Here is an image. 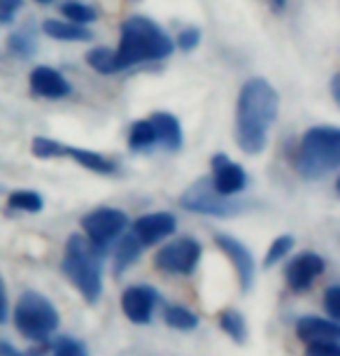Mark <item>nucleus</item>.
Masks as SVG:
<instances>
[{"label":"nucleus","instance_id":"c9c22d12","mask_svg":"<svg viewBox=\"0 0 340 356\" xmlns=\"http://www.w3.org/2000/svg\"><path fill=\"white\" fill-rule=\"evenodd\" d=\"M17 356H44L40 349H26V352H17Z\"/></svg>","mask_w":340,"mask_h":356},{"label":"nucleus","instance_id":"7c9ffc66","mask_svg":"<svg viewBox=\"0 0 340 356\" xmlns=\"http://www.w3.org/2000/svg\"><path fill=\"white\" fill-rule=\"evenodd\" d=\"M324 303H326V312H329V317L333 321H338L340 319V286L333 284L329 291H326Z\"/></svg>","mask_w":340,"mask_h":356},{"label":"nucleus","instance_id":"ddd939ff","mask_svg":"<svg viewBox=\"0 0 340 356\" xmlns=\"http://www.w3.org/2000/svg\"><path fill=\"white\" fill-rule=\"evenodd\" d=\"M212 186H215L217 193H222V196H236L248 186V175L245 170L240 168L238 163H233L229 161V156H224V154H217L215 159H212Z\"/></svg>","mask_w":340,"mask_h":356},{"label":"nucleus","instance_id":"4468645a","mask_svg":"<svg viewBox=\"0 0 340 356\" xmlns=\"http://www.w3.org/2000/svg\"><path fill=\"white\" fill-rule=\"evenodd\" d=\"M296 335L305 345H338L340 326L333 319L301 317L296 321Z\"/></svg>","mask_w":340,"mask_h":356},{"label":"nucleus","instance_id":"aec40b11","mask_svg":"<svg viewBox=\"0 0 340 356\" xmlns=\"http://www.w3.org/2000/svg\"><path fill=\"white\" fill-rule=\"evenodd\" d=\"M219 326H222V331L233 338L238 342V345H243L245 340H248V324H245L243 314L238 310H224L219 314Z\"/></svg>","mask_w":340,"mask_h":356},{"label":"nucleus","instance_id":"6e6552de","mask_svg":"<svg viewBox=\"0 0 340 356\" xmlns=\"http://www.w3.org/2000/svg\"><path fill=\"white\" fill-rule=\"evenodd\" d=\"M203 247L193 238H179L175 243L165 245L163 250L156 252L154 264L159 270L168 275H191L193 268L198 266Z\"/></svg>","mask_w":340,"mask_h":356},{"label":"nucleus","instance_id":"bb28decb","mask_svg":"<svg viewBox=\"0 0 340 356\" xmlns=\"http://www.w3.org/2000/svg\"><path fill=\"white\" fill-rule=\"evenodd\" d=\"M54 356H89V349L82 340L72 338V335H61L54 345Z\"/></svg>","mask_w":340,"mask_h":356},{"label":"nucleus","instance_id":"cd10ccee","mask_svg":"<svg viewBox=\"0 0 340 356\" xmlns=\"http://www.w3.org/2000/svg\"><path fill=\"white\" fill-rule=\"evenodd\" d=\"M31 149L38 159H56L58 152H61V143H56L51 138H35Z\"/></svg>","mask_w":340,"mask_h":356},{"label":"nucleus","instance_id":"dca6fc26","mask_svg":"<svg viewBox=\"0 0 340 356\" xmlns=\"http://www.w3.org/2000/svg\"><path fill=\"white\" fill-rule=\"evenodd\" d=\"M149 124L154 129L156 147H163L165 152H177L182 147V126H179L177 117L168 112H156L149 117Z\"/></svg>","mask_w":340,"mask_h":356},{"label":"nucleus","instance_id":"a211bd4d","mask_svg":"<svg viewBox=\"0 0 340 356\" xmlns=\"http://www.w3.org/2000/svg\"><path fill=\"white\" fill-rule=\"evenodd\" d=\"M42 31L54 40H68V42H84L91 40V31L84 24L75 22H56V19H47L42 24Z\"/></svg>","mask_w":340,"mask_h":356},{"label":"nucleus","instance_id":"1a4fd4ad","mask_svg":"<svg viewBox=\"0 0 340 356\" xmlns=\"http://www.w3.org/2000/svg\"><path fill=\"white\" fill-rule=\"evenodd\" d=\"M215 243L219 245V250H222L226 257L233 261V266H236V273H238L243 293L252 291V286H254V277H257V268H254V259H252L248 247H245L243 243H238L236 238L224 235V233L217 235Z\"/></svg>","mask_w":340,"mask_h":356},{"label":"nucleus","instance_id":"423d86ee","mask_svg":"<svg viewBox=\"0 0 340 356\" xmlns=\"http://www.w3.org/2000/svg\"><path fill=\"white\" fill-rule=\"evenodd\" d=\"M182 207L198 214H210V217H233V214L243 212L245 203L233 200V196H222L215 191V186L208 177L198 179L196 184H191L182 196Z\"/></svg>","mask_w":340,"mask_h":356},{"label":"nucleus","instance_id":"9b49d317","mask_svg":"<svg viewBox=\"0 0 340 356\" xmlns=\"http://www.w3.org/2000/svg\"><path fill=\"white\" fill-rule=\"evenodd\" d=\"M175 228H177V219L170 212H152L136 219L131 233L143 243V247H147L165 240L168 235L175 233Z\"/></svg>","mask_w":340,"mask_h":356},{"label":"nucleus","instance_id":"39448f33","mask_svg":"<svg viewBox=\"0 0 340 356\" xmlns=\"http://www.w3.org/2000/svg\"><path fill=\"white\" fill-rule=\"evenodd\" d=\"M58 312L47 296L38 291L22 293L15 307V326L17 331L33 342H47L49 335L58 328Z\"/></svg>","mask_w":340,"mask_h":356},{"label":"nucleus","instance_id":"4be33fe9","mask_svg":"<svg viewBox=\"0 0 340 356\" xmlns=\"http://www.w3.org/2000/svg\"><path fill=\"white\" fill-rule=\"evenodd\" d=\"M129 145H131V149H138V152L149 149V147H156V136H154V129H152L149 119L131 126Z\"/></svg>","mask_w":340,"mask_h":356},{"label":"nucleus","instance_id":"9d476101","mask_svg":"<svg viewBox=\"0 0 340 356\" xmlns=\"http://www.w3.org/2000/svg\"><path fill=\"white\" fill-rule=\"evenodd\" d=\"M159 293L149 284L129 286L122 296V310L133 324H147L156 310Z\"/></svg>","mask_w":340,"mask_h":356},{"label":"nucleus","instance_id":"2eb2a0df","mask_svg":"<svg viewBox=\"0 0 340 356\" xmlns=\"http://www.w3.org/2000/svg\"><path fill=\"white\" fill-rule=\"evenodd\" d=\"M31 89L42 98H65L70 93V82L58 70L40 65L31 72Z\"/></svg>","mask_w":340,"mask_h":356},{"label":"nucleus","instance_id":"7ed1b4c3","mask_svg":"<svg viewBox=\"0 0 340 356\" xmlns=\"http://www.w3.org/2000/svg\"><path fill=\"white\" fill-rule=\"evenodd\" d=\"M172 40L147 17H131L122 26V42L115 51L117 70L131 68L143 61H159L172 54Z\"/></svg>","mask_w":340,"mask_h":356},{"label":"nucleus","instance_id":"20e7f679","mask_svg":"<svg viewBox=\"0 0 340 356\" xmlns=\"http://www.w3.org/2000/svg\"><path fill=\"white\" fill-rule=\"evenodd\" d=\"M340 165V131L336 126H315L301 138L296 168L303 179H322Z\"/></svg>","mask_w":340,"mask_h":356},{"label":"nucleus","instance_id":"6ab92c4d","mask_svg":"<svg viewBox=\"0 0 340 356\" xmlns=\"http://www.w3.org/2000/svg\"><path fill=\"white\" fill-rule=\"evenodd\" d=\"M119 243L115 247V273L122 275L126 268H129L131 264H136V261L140 259V254H143V243L136 238L133 233L129 235H119Z\"/></svg>","mask_w":340,"mask_h":356},{"label":"nucleus","instance_id":"473e14b6","mask_svg":"<svg viewBox=\"0 0 340 356\" xmlns=\"http://www.w3.org/2000/svg\"><path fill=\"white\" fill-rule=\"evenodd\" d=\"M305 356H340V345H308Z\"/></svg>","mask_w":340,"mask_h":356},{"label":"nucleus","instance_id":"e433bc0d","mask_svg":"<svg viewBox=\"0 0 340 356\" xmlns=\"http://www.w3.org/2000/svg\"><path fill=\"white\" fill-rule=\"evenodd\" d=\"M38 3H51V0H38Z\"/></svg>","mask_w":340,"mask_h":356},{"label":"nucleus","instance_id":"4c0bfd02","mask_svg":"<svg viewBox=\"0 0 340 356\" xmlns=\"http://www.w3.org/2000/svg\"><path fill=\"white\" fill-rule=\"evenodd\" d=\"M275 3H277V5H282V3H284V0H275Z\"/></svg>","mask_w":340,"mask_h":356},{"label":"nucleus","instance_id":"f704fd0d","mask_svg":"<svg viewBox=\"0 0 340 356\" xmlns=\"http://www.w3.org/2000/svg\"><path fill=\"white\" fill-rule=\"evenodd\" d=\"M19 349L8 340H0V356H17Z\"/></svg>","mask_w":340,"mask_h":356},{"label":"nucleus","instance_id":"f257e3e1","mask_svg":"<svg viewBox=\"0 0 340 356\" xmlns=\"http://www.w3.org/2000/svg\"><path fill=\"white\" fill-rule=\"evenodd\" d=\"M280 112V96L261 77L248 79L240 89L236 110V143L245 154L257 156L268 145V131Z\"/></svg>","mask_w":340,"mask_h":356},{"label":"nucleus","instance_id":"2f4dec72","mask_svg":"<svg viewBox=\"0 0 340 356\" xmlns=\"http://www.w3.org/2000/svg\"><path fill=\"white\" fill-rule=\"evenodd\" d=\"M19 8H22V0H0V24H12Z\"/></svg>","mask_w":340,"mask_h":356},{"label":"nucleus","instance_id":"a878e982","mask_svg":"<svg viewBox=\"0 0 340 356\" xmlns=\"http://www.w3.org/2000/svg\"><path fill=\"white\" fill-rule=\"evenodd\" d=\"M291 247H294V238H291V235H280V238L273 240L270 250L266 252V259H264L266 268H270V266H275L277 261H282L286 254H289Z\"/></svg>","mask_w":340,"mask_h":356},{"label":"nucleus","instance_id":"c756f323","mask_svg":"<svg viewBox=\"0 0 340 356\" xmlns=\"http://www.w3.org/2000/svg\"><path fill=\"white\" fill-rule=\"evenodd\" d=\"M198 42H201V31H198L196 26H189V29H184L177 35V47L184 51H191L193 47H198Z\"/></svg>","mask_w":340,"mask_h":356},{"label":"nucleus","instance_id":"f8f14e48","mask_svg":"<svg viewBox=\"0 0 340 356\" xmlns=\"http://www.w3.org/2000/svg\"><path fill=\"white\" fill-rule=\"evenodd\" d=\"M324 268H326L324 259L317 257V254H312V252L298 254V257L286 266V284L296 293L308 291L312 286V282L324 273Z\"/></svg>","mask_w":340,"mask_h":356},{"label":"nucleus","instance_id":"5701e85b","mask_svg":"<svg viewBox=\"0 0 340 356\" xmlns=\"http://www.w3.org/2000/svg\"><path fill=\"white\" fill-rule=\"evenodd\" d=\"M86 61L93 70L103 72V75H112V72H119L117 70V56H115V49H108V47H96L86 54Z\"/></svg>","mask_w":340,"mask_h":356},{"label":"nucleus","instance_id":"b1692460","mask_svg":"<svg viewBox=\"0 0 340 356\" xmlns=\"http://www.w3.org/2000/svg\"><path fill=\"white\" fill-rule=\"evenodd\" d=\"M8 205L12 207V210H22V212H40L44 205L42 196H40L38 191H12L10 198H8Z\"/></svg>","mask_w":340,"mask_h":356},{"label":"nucleus","instance_id":"0eeeda50","mask_svg":"<svg viewBox=\"0 0 340 356\" xmlns=\"http://www.w3.org/2000/svg\"><path fill=\"white\" fill-rule=\"evenodd\" d=\"M126 226H129V217L117 207H96L82 219V228L89 243L101 247L105 252L124 233Z\"/></svg>","mask_w":340,"mask_h":356},{"label":"nucleus","instance_id":"72a5a7b5","mask_svg":"<svg viewBox=\"0 0 340 356\" xmlns=\"http://www.w3.org/2000/svg\"><path fill=\"white\" fill-rule=\"evenodd\" d=\"M8 319V291H5V282L0 277V324Z\"/></svg>","mask_w":340,"mask_h":356},{"label":"nucleus","instance_id":"c85d7f7f","mask_svg":"<svg viewBox=\"0 0 340 356\" xmlns=\"http://www.w3.org/2000/svg\"><path fill=\"white\" fill-rule=\"evenodd\" d=\"M10 49L17 51L19 56H33L35 54V40L29 33H15L10 38Z\"/></svg>","mask_w":340,"mask_h":356},{"label":"nucleus","instance_id":"f3484780","mask_svg":"<svg viewBox=\"0 0 340 356\" xmlns=\"http://www.w3.org/2000/svg\"><path fill=\"white\" fill-rule=\"evenodd\" d=\"M58 156H70L72 161H77L79 165L89 168L93 172H101V175H110L117 170V165L112 163L108 156L103 154H96V152H89V149H77V147H68V145H61V152Z\"/></svg>","mask_w":340,"mask_h":356},{"label":"nucleus","instance_id":"f03ea898","mask_svg":"<svg viewBox=\"0 0 340 356\" xmlns=\"http://www.w3.org/2000/svg\"><path fill=\"white\" fill-rule=\"evenodd\" d=\"M103 257L105 250L89 243V238L79 233L70 235L65 243L61 273L91 305L98 303L103 293Z\"/></svg>","mask_w":340,"mask_h":356},{"label":"nucleus","instance_id":"412c9836","mask_svg":"<svg viewBox=\"0 0 340 356\" xmlns=\"http://www.w3.org/2000/svg\"><path fill=\"white\" fill-rule=\"evenodd\" d=\"M163 319L170 328H177V331H193V328H198V314H193L182 305H168L163 310Z\"/></svg>","mask_w":340,"mask_h":356},{"label":"nucleus","instance_id":"393cba45","mask_svg":"<svg viewBox=\"0 0 340 356\" xmlns=\"http://www.w3.org/2000/svg\"><path fill=\"white\" fill-rule=\"evenodd\" d=\"M61 12L75 24H91V22H96V17H98V12L93 10L91 5H84V3H63Z\"/></svg>","mask_w":340,"mask_h":356}]
</instances>
